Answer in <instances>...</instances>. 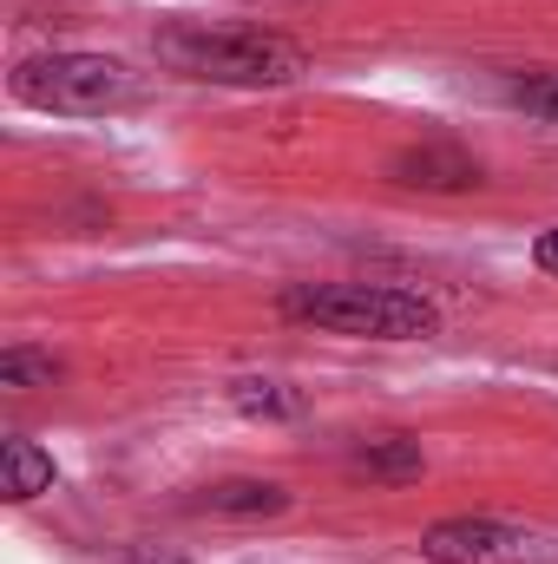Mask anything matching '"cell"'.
Here are the masks:
<instances>
[{
    "label": "cell",
    "mask_w": 558,
    "mask_h": 564,
    "mask_svg": "<svg viewBox=\"0 0 558 564\" xmlns=\"http://www.w3.org/2000/svg\"><path fill=\"white\" fill-rule=\"evenodd\" d=\"M158 59L184 79H211V86H296L309 73V53L270 33V26H211V20H191V26H164L158 33Z\"/></svg>",
    "instance_id": "cell-1"
},
{
    "label": "cell",
    "mask_w": 558,
    "mask_h": 564,
    "mask_svg": "<svg viewBox=\"0 0 558 564\" xmlns=\"http://www.w3.org/2000/svg\"><path fill=\"white\" fill-rule=\"evenodd\" d=\"M282 315L355 341H427L440 328V308L427 295L388 282H296L282 289Z\"/></svg>",
    "instance_id": "cell-2"
},
{
    "label": "cell",
    "mask_w": 558,
    "mask_h": 564,
    "mask_svg": "<svg viewBox=\"0 0 558 564\" xmlns=\"http://www.w3.org/2000/svg\"><path fill=\"white\" fill-rule=\"evenodd\" d=\"M13 99L60 119H106L139 99V73L106 53H40L13 66Z\"/></svg>",
    "instance_id": "cell-3"
},
{
    "label": "cell",
    "mask_w": 558,
    "mask_h": 564,
    "mask_svg": "<svg viewBox=\"0 0 558 564\" xmlns=\"http://www.w3.org/2000/svg\"><path fill=\"white\" fill-rule=\"evenodd\" d=\"M533 545L539 539L526 525H506V519H440L420 532L427 564H526Z\"/></svg>",
    "instance_id": "cell-4"
},
{
    "label": "cell",
    "mask_w": 558,
    "mask_h": 564,
    "mask_svg": "<svg viewBox=\"0 0 558 564\" xmlns=\"http://www.w3.org/2000/svg\"><path fill=\"white\" fill-rule=\"evenodd\" d=\"M395 184H408V191H480L486 184V171H480V158L466 151V144L453 139H420L408 151H395Z\"/></svg>",
    "instance_id": "cell-5"
},
{
    "label": "cell",
    "mask_w": 558,
    "mask_h": 564,
    "mask_svg": "<svg viewBox=\"0 0 558 564\" xmlns=\"http://www.w3.org/2000/svg\"><path fill=\"white\" fill-rule=\"evenodd\" d=\"M289 506L277 479H217L204 486V512H230V519H277Z\"/></svg>",
    "instance_id": "cell-6"
},
{
    "label": "cell",
    "mask_w": 558,
    "mask_h": 564,
    "mask_svg": "<svg viewBox=\"0 0 558 564\" xmlns=\"http://www.w3.org/2000/svg\"><path fill=\"white\" fill-rule=\"evenodd\" d=\"M0 466H7V499H40V492H53V453H46V446L7 440V446H0Z\"/></svg>",
    "instance_id": "cell-7"
},
{
    "label": "cell",
    "mask_w": 558,
    "mask_h": 564,
    "mask_svg": "<svg viewBox=\"0 0 558 564\" xmlns=\"http://www.w3.org/2000/svg\"><path fill=\"white\" fill-rule=\"evenodd\" d=\"M355 466H362L368 479H420L427 453H420V440H408V433H388V440H368V446L355 453Z\"/></svg>",
    "instance_id": "cell-8"
},
{
    "label": "cell",
    "mask_w": 558,
    "mask_h": 564,
    "mask_svg": "<svg viewBox=\"0 0 558 564\" xmlns=\"http://www.w3.org/2000/svg\"><path fill=\"white\" fill-rule=\"evenodd\" d=\"M230 401H237V414H250V421H296L302 414V394L296 388H282V381H237L230 388Z\"/></svg>",
    "instance_id": "cell-9"
},
{
    "label": "cell",
    "mask_w": 558,
    "mask_h": 564,
    "mask_svg": "<svg viewBox=\"0 0 558 564\" xmlns=\"http://www.w3.org/2000/svg\"><path fill=\"white\" fill-rule=\"evenodd\" d=\"M506 106H519L526 119L558 126V66H546V73H513L506 79Z\"/></svg>",
    "instance_id": "cell-10"
},
{
    "label": "cell",
    "mask_w": 558,
    "mask_h": 564,
    "mask_svg": "<svg viewBox=\"0 0 558 564\" xmlns=\"http://www.w3.org/2000/svg\"><path fill=\"white\" fill-rule=\"evenodd\" d=\"M60 381V361L40 355V348H7L0 355V388H53Z\"/></svg>",
    "instance_id": "cell-11"
},
{
    "label": "cell",
    "mask_w": 558,
    "mask_h": 564,
    "mask_svg": "<svg viewBox=\"0 0 558 564\" xmlns=\"http://www.w3.org/2000/svg\"><path fill=\"white\" fill-rule=\"evenodd\" d=\"M533 263H539L546 276H558V230H546V237L533 243Z\"/></svg>",
    "instance_id": "cell-12"
}]
</instances>
